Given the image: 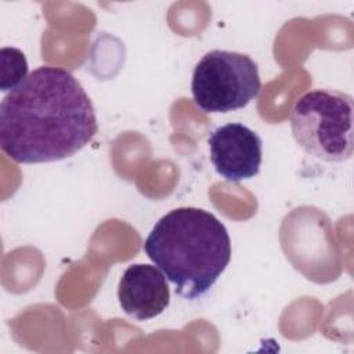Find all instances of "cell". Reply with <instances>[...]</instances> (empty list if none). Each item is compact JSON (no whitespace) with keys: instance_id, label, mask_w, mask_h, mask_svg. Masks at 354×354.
I'll return each mask as SVG.
<instances>
[{"instance_id":"6da1fadb","label":"cell","mask_w":354,"mask_h":354,"mask_svg":"<svg viewBox=\"0 0 354 354\" xmlns=\"http://www.w3.org/2000/svg\"><path fill=\"white\" fill-rule=\"evenodd\" d=\"M97 131L88 94L69 71L59 66L36 68L0 104V147L17 163L73 156Z\"/></svg>"},{"instance_id":"7a4b0ae2","label":"cell","mask_w":354,"mask_h":354,"mask_svg":"<svg viewBox=\"0 0 354 354\" xmlns=\"http://www.w3.org/2000/svg\"><path fill=\"white\" fill-rule=\"evenodd\" d=\"M147 256L187 300L205 295L231 260L225 225L199 207H177L162 216L144 242Z\"/></svg>"},{"instance_id":"3957f363","label":"cell","mask_w":354,"mask_h":354,"mask_svg":"<svg viewBox=\"0 0 354 354\" xmlns=\"http://www.w3.org/2000/svg\"><path fill=\"white\" fill-rule=\"evenodd\" d=\"M353 97L337 90L304 93L290 112V130L297 145L324 162H344L353 155Z\"/></svg>"},{"instance_id":"277c9868","label":"cell","mask_w":354,"mask_h":354,"mask_svg":"<svg viewBox=\"0 0 354 354\" xmlns=\"http://www.w3.org/2000/svg\"><path fill=\"white\" fill-rule=\"evenodd\" d=\"M261 90L257 64L246 54L212 50L195 65L191 91L195 105L207 113L245 108Z\"/></svg>"},{"instance_id":"5b68a950","label":"cell","mask_w":354,"mask_h":354,"mask_svg":"<svg viewBox=\"0 0 354 354\" xmlns=\"http://www.w3.org/2000/svg\"><path fill=\"white\" fill-rule=\"evenodd\" d=\"M207 144L216 171L227 181L239 183L259 174L263 142L248 126L242 123L220 126L210 133Z\"/></svg>"},{"instance_id":"8992f818","label":"cell","mask_w":354,"mask_h":354,"mask_svg":"<svg viewBox=\"0 0 354 354\" xmlns=\"http://www.w3.org/2000/svg\"><path fill=\"white\" fill-rule=\"evenodd\" d=\"M122 310L137 321L160 315L170 304V289L165 274L151 264L129 266L118 286Z\"/></svg>"},{"instance_id":"52a82bcc","label":"cell","mask_w":354,"mask_h":354,"mask_svg":"<svg viewBox=\"0 0 354 354\" xmlns=\"http://www.w3.org/2000/svg\"><path fill=\"white\" fill-rule=\"evenodd\" d=\"M1 55V79L0 90H14L28 76V62L25 54L15 47H3Z\"/></svg>"}]
</instances>
